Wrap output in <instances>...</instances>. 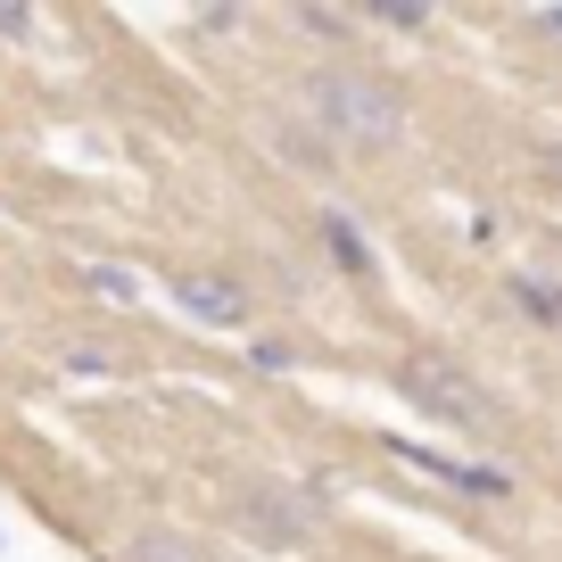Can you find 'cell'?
Segmentation results:
<instances>
[{
    "mask_svg": "<svg viewBox=\"0 0 562 562\" xmlns=\"http://www.w3.org/2000/svg\"><path fill=\"white\" fill-rule=\"evenodd\" d=\"M364 18H372V25H397V34H422V25H430V9H389V0H381V9H364Z\"/></svg>",
    "mask_w": 562,
    "mask_h": 562,
    "instance_id": "obj_9",
    "label": "cell"
},
{
    "mask_svg": "<svg viewBox=\"0 0 562 562\" xmlns=\"http://www.w3.org/2000/svg\"><path fill=\"white\" fill-rule=\"evenodd\" d=\"M299 25H306V34H348V9H299Z\"/></svg>",
    "mask_w": 562,
    "mask_h": 562,
    "instance_id": "obj_11",
    "label": "cell"
},
{
    "mask_svg": "<svg viewBox=\"0 0 562 562\" xmlns=\"http://www.w3.org/2000/svg\"><path fill=\"white\" fill-rule=\"evenodd\" d=\"M306 100H315V116L331 124L348 149H389V140L405 133V108L389 83H372V75L356 67H323L315 83H306Z\"/></svg>",
    "mask_w": 562,
    "mask_h": 562,
    "instance_id": "obj_1",
    "label": "cell"
},
{
    "mask_svg": "<svg viewBox=\"0 0 562 562\" xmlns=\"http://www.w3.org/2000/svg\"><path fill=\"white\" fill-rule=\"evenodd\" d=\"M323 248H331V265H339V273H372V248H364V232H356L339 207H323Z\"/></svg>",
    "mask_w": 562,
    "mask_h": 562,
    "instance_id": "obj_6",
    "label": "cell"
},
{
    "mask_svg": "<svg viewBox=\"0 0 562 562\" xmlns=\"http://www.w3.org/2000/svg\"><path fill=\"white\" fill-rule=\"evenodd\" d=\"M397 381H405V397H414L422 414L456 422V430H488V405L472 397V381H463V372H447V364H430V356H414Z\"/></svg>",
    "mask_w": 562,
    "mask_h": 562,
    "instance_id": "obj_2",
    "label": "cell"
},
{
    "mask_svg": "<svg viewBox=\"0 0 562 562\" xmlns=\"http://www.w3.org/2000/svg\"><path fill=\"white\" fill-rule=\"evenodd\" d=\"M538 25H546V34H562V9H538Z\"/></svg>",
    "mask_w": 562,
    "mask_h": 562,
    "instance_id": "obj_14",
    "label": "cell"
},
{
    "mask_svg": "<svg viewBox=\"0 0 562 562\" xmlns=\"http://www.w3.org/2000/svg\"><path fill=\"white\" fill-rule=\"evenodd\" d=\"M133 562H191L175 538H133Z\"/></svg>",
    "mask_w": 562,
    "mask_h": 562,
    "instance_id": "obj_12",
    "label": "cell"
},
{
    "mask_svg": "<svg viewBox=\"0 0 562 562\" xmlns=\"http://www.w3.org/2000/svg\"><path fill=\"white\" fill-rule=\"evenodd\" d=\"M315 521H323L315 488H257V496H248V538H257V546H306Z\"/></svg>",
    "mask_w": 562,
    "mask_h": 562,
    "instance_id": "obj_3",
    "label": "cell"
},
{
    "mask_svg": "<svg viewBox=\"0 0 562 562\" xmlns=\"http://www.w3.org/2000/svg\"><path fill=\"white\" fill-rule=\"evenodd\" d=\"M513 299H521L538 323H554V331H562V290H554V281H538V273H513Z\"/></svg>",
    "mask_w": 562,
    "mask_h": 562,
    "instance_id": "obj_7",
    "label": "cell"
},
{
    "mask_svg": "<svg viewBox=\"0 0 562 562\" xmlns=\"http://www.w3.org/2000/svg\"><path fill=\"white\" fill-rule=\"evenodd\" d=\"M0 34H9V42H34V9H0Z\"/></svg>",
    "mask_w": 562,
    "mask_h": 562,
    "instance_id": "obj_13",
    "label": "cell"
},
{
    "mask_svg": "<svg viewBox=\"0 0 562 562\" xmlns=\"http://www.w3.org/2000/svg\"><path fill=\"white\" fill-rule=\"evenodd\" d=\"M199 34H240V25H248V9H199Z\"/></svg>",
    "mask_w": 562,
    "mask_h": 562,
    "instance_id": "obj_10",
    "label": "cell"
},
{
    "mask_svg": "<svg viewBox=\"0 0 562 562\" xmlns=\"http://www.w3.org/2000/svg\"><path fill=\"white\" fill-rule=\"evenodd\" d=\"M91 290H100V299H124V306L140 299V281H133V273H116V265H91Z\"/></svg>",
    "mask_w": 562,
    "mask_h": 562,
    "instance_id": "obj_8",
    "label": "cell"
},
{
    "mask_svg": "<svg viewBox=\"0 0 562 562\" xmlns=\"http://www.w3.org/2000/svg\"><path fill=\"white\" fill-rule=\"evenodd\" d=\"M175 306L191 323H207V331H240L257 306H248V290L232 273H175Z\"/></svg>",
    "mask_w": 562,
    "mask_h": 562,
    "instance_id": "obj_4",
    "label": "cell"
},
{
    "mask_svg": "<svg viewBox=\"0 0 562 562\" xmlns=\"http://www.w3.org/2000/svg\"><path fill=\"white\" fill-rule=\"evenodd\" d=\"M389 456H405L414 472L447 480V488H463V496H513V480H505V472H480V463H463V456H439V447H422V439H389Z\"/></svg>",
    "mask_w": 562,
    "mask_h": 562,
    "instance_id": "obj_5",
    "label": "cell"
}]
</instances>
